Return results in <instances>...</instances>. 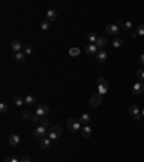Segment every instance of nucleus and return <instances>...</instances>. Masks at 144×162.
Segmentation results:
<instances>
[{"mask_svg": "<svg viewBox=\"0 0 144 162\" xmlns=\"http://www.w3.org/2000/svg\"><path fill=\"white\" fill-rule=\"evenodd\" d=\"M32 135L40 141V139H43V138L48 135V130H46V127H43L42 125H40L39 127H35V129L32 130Z\"/></svg>", "mask_w": 144, "mask_h": 162, "instance_id": "20e7f679", "label": "nucleus"}, {"mask_svg": "<svg viewBox=\"0 0 144 162\" xmlns=\"http://www.w3.org/2000/svg\"><path fill=\"white\" fill-rule=\"evenodd\" d=\"M51 143H52V141H51L49 138H43V139L39 141V146H40V149H43V151L49 149V148H51Z\"/></svg>", "mask_w": 144, "mask_h": 162, "instance_id": "f8f14e48", "label": "nucleus"}, {"mask_svg": "<svg viewBox=\"0 0 144 162\" xmlns=\"http://www.w3.org/2000/svg\"><path fill=\"white\" fill-rule=\"evenodd\" d=\"M79 122H81V125H82V126H87V125H90L91 116L88 114V113H84V114H81V116H79Z\"/></svg>", "mask_w": 144, "mask_h": 162, "instance_id": "4468645a", "label": "nucleus"}, {"mask_svg": "<svg viewBox=\"0 0 144 162\" xmlns=\"http://www.w3.org/2000/svg\"><path fill=\"white\" fill-rule=\"evenodd\" d=\"M136 34H137V35H140V36H144V25H138V26H137Z\"/></svg>", "mask_w": 144, "mask_h": 162, "instance_id": "a878e982", "label": "nucleus"}, {"mask_svg": "<svg viewBox=\"0 0 144 162\" xmlns=\"http://www.w3.org/2000/svg\"><path fill=\"white\" fill-rule=\"evenodd\" d=\"M123 28H124L126 31H130V29L133 28V23H131V22H124V23H123Z\"/></svg>", "mask_w": 144, "mask_h": 162, "instance_id": "c85d7f7f", "label": "nucleus"}, {"mask_svg": "<svg viewBox=\"0 0 144 162\" xmlns=\"http://www.w3.org/2000/svg\"><path fill=\"white\" fill-rule=\"evenodd\" d=\"M20 162H32V161H30L29 156H23V158H20Z\"/></svg>", "mask_w": 144, "mask_h": 162, "instance_id": "72a5a7b5", "label": "nucleus"}, {"mask_svg": "<svg viewBox=\"0 0 144 162\" xmlns=\"http://www.w3.org/2000/svg\"><path fill=\"white\" fill-rule=\"evenodd\" d=\"M13 103H15V106H18V107H20V106H23V103H25V100L22 98V97H15L13 98Z\"/></svg>", "mask_w": 144, "mask_h": 162, "instance_id": "b1692460", "label": "nucleus"}, {"mask_svg": "<svg viewBox=\"0 0 144 162\" xmlns=\"http://www.w3.org/2000/svg\"><path fill=\"white\" fill-rule=\"evenodd\" d=\"M117 25H118V26H120V25H123V20H121V19H118V20H117Z\"/></svg>", "mask_w": 144, "mask_h": 162, "instance_id": "e433bc0d", "label": "nucleus"}, {"mask_svg": "<svg viewBox=\"0 0 144 162\" xmlns=\"http://www.w3.org/2000/svg\"><path fill=\"white\" fill-rule=\"evenodd\" d=\"M37 119H39L37 114H30V119H29V120H30L32 123H35V122H37Z\"/></svg>", "mask_w": 144, "mask_h": 162, "instance_id": "2f4dec72", "label": "nucleus"}, {"mask_svg": "<svg viewBox=\"0 0 144 162\" xmlns=\"http://www.w3.org/2000/svg\"><path fill=\"white\" fill-rule=\"evenodd\" d=\"M66 126H68V129H69L71 132H78V130L82 129L81 122H79L78 119H73V117H71V119L66 120Z\"/></svg>", "mask_w": 144, "mask_h": 162, "instance_id": "f03ea898", "label": "nucleus"}, {"mask_svg": "<svg viewBox=\"0 0 144 162\" xmlns=\"http://www.w3.org/2000/svg\"><path fill=\"white\" fill-rule=\"evenodd\" d=\"M101 103H102V96H101L100 93H97V94H94V96L91 97V100H90L91 107L97 108L98 106H101Z\"/></svg>", "mask_w": 144, "mask_h": 162, "instance_id": "39448f33", "label": "nucleus"}, {"mask_svg": "<svg viewBox=\"0 0 144 162\" xmlns=\"http://www.w3.org/2000/svg\"><path fill=\"white\" fill-rule=\"evenodd\" d=\"M25 103H26V104H30V106H32V104H35V103H36V97L33 96V94H28V96L25 97Z\"/></svg>", "mask_w": 144, "mask_h": 162, "instance_id": "6ab92c4d", "label": "nucleus"}, {"mask_svg": "<svg viewBox=\"0 0 144 162\" xmlns=\"http://www.w3.org/2000/svg\"><path fill=\"white\" fill-rule=\"evenodd\" d=\"M19 143H20V138H19L16 133H12V135L9 136V145L13 146V148H16Z\"/></svg>", "mask_w": 144, "mask_h": 162, "instance_id": "9d476101", "label": "nucleus"}, {"mask_svg": "<svg viewBox=\"0 0 144 162\" xmlns=\"http://www.w3.org/2000/svg\"><path fill=\"white\" fill-rule=\"evenodd\" d=\"M87 38H88V41H90V44H95V42H97V39H98L100 36L97 35L95 32H90V34H88V36H87Z\"/></svg>", "mask_w": 144, "mask_h": 162, "instance_id": "412c9836", "label": "nucleus"}, {"mask_svg": "<svg viewBox=\"0 0 144 162\" xmlns=\"http://www.w3.org/2000/svg\"><path fill=\"white\" fill-rule=\"evenodd\" d=\"M25 46L22 45V42L20 41H12L10 42V49L16 54V52H22V49H23Z\"/></svg>", "mask_w": 144, "mask_h": 162, "instance_id": "6e6552de", "label": "nucleus"}, {"mask_svg": "<svg viewBox=\"0 0 144 162\" xmlns=\"http://www.w3.org/2000/svg\"><path fill=\"white\" fill-rule=\"evenodd\" d=\"M143 91H144L143 83H136V84L133 86V94H134V96H140Z\"/></svg>", "mask_w": 144, "mask_h": 162, "instance_id": "9b49d317", "label": "nucleus"}, {"mask_svg": "<svg viewBox=\"0 0 144 162\" xmlns=\"http://www.w3.org/2000/svg\"><path fill=\"white\" fill-rule=\"evenodd\" d=\"M49 26H51V22H48V20H43V22L40 23V29H42V31H48Z\"/></svg>", "mask_w": 144, "mask_h": 162, "instance_id": "393cba45", "label": "nucleus"}, {"mask_svg": "<svg viewBox=\"0 0 144 162\" xmlns=\"http://www.w3.org/2000/svg\"><path fill=\"white\" fill-rule=\"evenodd\" d=\"M107 58H108V54L102 49V51H100L98 54H97V61L98 62H105L107 61Z\"/></svg>", "mask_w": 144, "mask_h": 162, "instance_id": "dca6fc26", "label": "nucleus"}, {"mask_svg": "<svg viewBox=\"0 0 144 162\" xmlns=\"http://www.w3.org/2000/svg\"><path fill=\"white\" fill-rule=\"evenodd\" d=\"M0 111L1 113H6L7 111V104L6 103H0Z\"/></svg>", "mask_w": 144, "mask_h": 162, "instance_id": "c756f323", "label": "nucleus"}, {"mask_svg": "<svg viewBox=\"0 0 144 162\" xmlns=\"http://www.w3.org/2000/svg\"><path fill=\"white\" fill-rule=\"evenodd\" d=\"M42 126H43V127H48V126H49V122H48L46 119H43V122H42Z\"/></svg>", "mask_w": 144, "mask_h": 162, "instance_id": "f704fd0d", "label": "nucleus"}, {"mask_svg": "<svg viewBox=\"0 0 144 162\" xmlns=\"http://www.w3.org/2000/svg\"><path fill=\"white\" fill-rule=\"evenodd\" d=\"M97 87H98V93L101 94V96H104V94H107L108 90H109V86H108V81L104 78V77H100L98 80H97Z\"/></svg>", "mask_w": 144, "mask_h": 162, "instance_id": "f257e3e1", "label": "nucleus"}, {"mask_svg": "<svg viewBox=\"0 0 144 162\" xmlns=\"http://www.w3.org/2000/svg\"><path fill=\"white\" fill-rule=\"evenodd\" d=\"M61 135H62V129H61L59 126H54V127H51V129L48 130V138H49L51 141L59 139Z\"/></svg>", "mask_w": 144, "mask_h": 162, "instance_id": "7ed1b4c3", "label": "nucleus"}, {"mask_svg": "<svg viewBox=\"0 0 144 162\" xmlns=\"http://www.w3.org/2000/svg\"><path fill=\"white\" fill-rule=\"evenodd\" d=\"M81 133H82V136H84V138H90L91 135H92V129L90 127V125L82 126V129H81Z\"/></svg>", "mask_w": 144, "mask_h": 162, "instance_id": "f3484780", "label": "nucleus"}, {"mask_svg": "<svg viewBox=\"0 0 144 162\" xmlns=\"http://www.w3.org/2000/svg\"><path fill=\"white\" fill-rule=\"evenodd\" d=\"M138 61H140V64H143L144 65V54L140 55V58H138Z\"/></svg>", "mask_w": 144, "mask_h": 162, "instance_id": "c9c22d12", "label": "nucleus"}, {"mask_svg": "<svg viewBox=\"0 0 144 162\" xmlns=\"http://www.w3.org/2000/svg\"><path fill=\"white\" fill-rule=\"evenodd\" d=\"M23 52H25V54H26V55L32 54V52H33V48H32L30 45H26V46L23 48Z\"/></svg>", "mask_w": 144, "mask_h": 162, "instance_id": "bb28decb", "label": "nucleus"}, {"mask_svg": "<svg viewBox=\"0 0 144 162\" xmlns=\"http://www.w3.org/2000/svg\"><path fill=\"white\" fill-rule=\"evenodd\" d=\"M79 54H81V49L76 48V46H73V48L69 49V55H71V56H78Z\"/></svg>", "mask_w": 144, "mask_h": 162, "instance_id": "5701e85b", "label": "nucleus"}, {"mask_svg": "<svg viewBox=\"0 0 144 162\" xmlns=\"http://www.w3.org/2000/svg\"><path fill=\"white\" fill-rule=\"evenodd\" d=\"M137 78H138L140 81H144V70H138V71H137Z\"/></svg>", "mask_w": 144, "mask_h": 162, "instance_id": "cd10ccee", "label": "nucleus"}, {"mask_svg": "<svg viewBox=\"0 0 144 162\" xmlns=\"http://www.w3.org/2000/svg\"><path fill=\"white\" fill-rule=\"evenodd\" d=\"M48 113H49V107H48L46 104H39V106H36L35 114H37V116H46Z\"/></svg>", "mask_w": 144, "mask_h": 162, "instance_id": "0eeeda50", "label": "nucleus"}, {"mask_svg": "<svg viewBox=\"0 0 144 162\" xmlns=\"http://www.w3.org/2000/svg\"><path fill=\"white\" fill-rule=\"evenodd\" d=\"M25 56H26L25 52H16V54H15V59H16L18 62H22V61H25Z\"/></svg>", "mask_w": 144, "mask_h": 162, "instance_id": "4be33fe9", "label": "nucleus"}, {"mask_svg": "<svg viewBox=\"0 0 144 162\" xmlns=\"http://www.w3.org/2000/svg\"><path fill=\"white\" fill-rule=\"evenodd\" d=\"M85 54L97 55L98 54V48H97V45H95V44H88V45L85 46Z\"/></svg>", "mask_w": 144, "mask_h": 162, "instance_id": "1a4fd4ad", "label": "nucleus"}, {"mask_svg": "<svg viewBox=\"0 0 144 162\" xmlns=\"http://www.w3.org/2000/svg\"><path fill=\"white\" fill-rule=\"evenodd\" d=\"M95 45H97V48H98L100 51H102V49L107 46V38H104V36H100V38L97 39Z\"/></svg>", "mask_w": 144, "mask_h": 162, "instance_id": "ddd939ff", "label": "nucleus"}, {"mask_svg": "<svg viewBox=\"0 0 144 162\" xmlns=\"http://www.w3.org/2000/svg\"><path fill=\"white\" fill-rule=\"evenodd\" d=\"M112 46H114V48H117V49H118V48H121V46H123V39H120L118 36H117V38H114V39H112Z\"/></svg>", "mask_w": 144, "mask_h": 162, "instance_id": "aec40b11", "label": "nucleus"}, {"mask_svg": "<svg viewBox=\"0 0 144 162\" xmlns=\"http://www.w3.org/2000/svg\"><path fill=\"white\" fill-rule=\"evenodd\" d=\"M6 162H20L18 158H15V156H7L6 158Z\"/></svg>", "mask_w": 144, "mask_h": 162, "instance_id": "7c9ffc66", "label": "nucleus"}, {"mask_svg": "<svg viewBox=\"0 0 144 162\" xmlns=\"http://www.w3.org/2000/svg\"><path fill=\"white\" fill-rule=\"evenodd\" d=\"M105 31H107V34L114 35L115 38H117V35L120 34V26H118L117 23H111V25H108L107 28H105Z\"/></svg>", "mask_w": 144, "mask_h": 162, "instance_id": "423d86ee", "label": "nucleus"}, {"mask_svg": "<svg viewBox=\"0 0 144 162\" xmlns=\"http://www.w3.org/2000/svg\"><path fill=\"white\" fill-rule=\"evenodd\" d=\"M56 18H58V13L55 12L54 9H49V10L46 12V20H48V22H55Z\"/></svg>", "mask_w": 144, "mask_h": 162, "instance_id": "2eb2a0df", "label": "nucleus"}, {"mask_svg": "<svg viewBox=\"0 0 144 162\" xmlns=\"http://www.w3.org/2000/svg\"><path fill=\"white\" fill-rule=\"evenodd\" d=\"M130 113L133 114V117H136L137 114H141V108L138 107L137 104H133V106L130 107Z\"/></svg>", "mask_w": 144, "mask_h": 162, "instance_id": "a211bd4d", "label": "nucleus"}, {"mask_svg": "<svg viewBox=\"0 0 144 162\" xmlns=\"http://www.w3.org/2000/svg\"><path fill=\"white\" fill-rule=\"evenodd\" d=\"M30 114H32V113H29V111H25L22 117H23V119H28V120H29V119H30Z\"/></svg>", "mask_w": 144, "mask_h": 162, "instance_id": "473e14b6", "label": "nucleus"}, {"mask_svg": "<svg viewBox=\"0 0 144 162\" xmlns=\"http://www.w3.org/2000/svg\"><path fill=\"white\" fill-rule=\"evenodd\" d=\"M141 114H143V117H144V107L141 108Z\"/></svg>", "mask_w": 144, "mask_h": 162, "instance_id": "4c0bfd02", "label": "nucleus"}]
</instances>
